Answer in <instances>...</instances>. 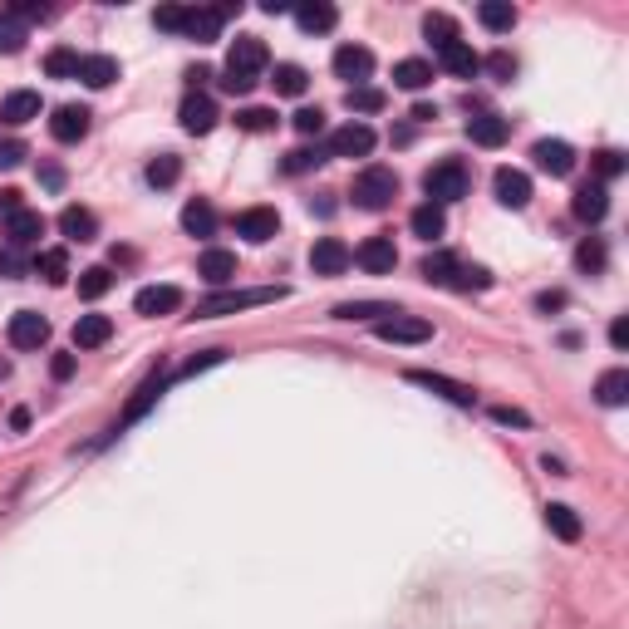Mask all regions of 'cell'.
Listing matches in <instances>:
<instances>
[{"instance_id":"obj_1","label":"cell","mask_w":629,"mask_h":629,"mask_svg":"<svg viewBox=\"0 0 629 629\" xmlns=\"http://www.w3.org/2000/svg\"><path fill=\"white\" fill-rule=\"evenodd\" d=\"M231 15H241V5H163V10L153 15V25H158V30H172V35H187V40H197V45H212Z\"/></svg>"},{"instance_id":"obj_2","label":"cell","mask_w":629,"mask_h":629,"mask_svg":"<svg viewBox=\"0 0 629 629\" xmlns=\"http://www.w3.org/2000/svg\"><path fill=\"white\" fill-rule=\"evenodd\" d=\"M418 276H423L428 286H448V290H492V271H487V266H467V261L448 256V251L423 256Z\"/></svg>"},{"instance_id":"obj_3","label":"cell","mask_w":629,"mask_h":629,"mask_svg":"<svg viewBox=\"0 0 629 629\" xmlns=\"http://www.w3.org/2000/svg\"><path fill=\"white\" fill-rule=\"evenodd\" d=\"M266 59L271 55H266V45H261L256 35H241L227 55V79H222V89H227V94H251V89L261 84Z\"/></svg>"},{"instance_id":"obj_4","label":"cell","mask_w":629,"mask_h":629,"mask_svg":"<svg viewBox=\"0 0 629 629\" xmlns=\"http://www.w3.org/2000/svg\"><path fill=\"white\" fill-rule=\"evenodd\" d=\"M423 192H428V202H438V207L462 202V197L472 192V172H467L462 158H443V163H433V168L423 172Z\"/></svg>"},{"instance_id":"obj_5","label":"cell","mask_w":629,"mask_h":629,"mask_svg":"<svg viewBox=\"0 0 629 629\" xmlns=\"http://www.w3.org/2000/svg\"><path fill=\"white\" fill-rule=\"evenodd\" d=\"M286 300V286H261V290H217L197 305V320H222V315H236V310H251V305H276Z\"/></svg>"},{"instance_id":"obj_6","label":"cell","mask_w":629,"mask_h":629,"mask_svg":"<svg viewBox=\"0 0 629 629\" xmlns=\"http://www.w3.org/2000/svg\"><path fill=\"white\" fill-rule=\"evenodd\" d=\"M349 197H354V207H364V212H384V207H394V197H399V172L374 163V168H364L354 177Z\"/></svg>"},{"instance_id":"obj_7","label":"cell","mask_w":629,"mask_h":629,"mask_svg":"<svg viewBox=\"0 0 629 629\" xmlns=\"http://www.w3.org/2000/svg\"><path fill=\"white\" fill-rule=\"evenodd\" d=\"M374 335L389 344H423L433 340V325L428 320H418V315H403V310H394V315H384L379 325H374Z\"/></svg>"},{"instance_id":"obj_8","label":"cell","mask_w":629,"mask_h":629,"mask_svg":"<svg viewBox=\"0 0 629 629\" xmlns=\"http://www.w3.org/2000/svg\"><path fill=\"white\" fill-rule=\"evenodd\" d=\"M408 384H418V389L448 399L453 408H477V394H472L467 384H458V379H443V374H428V369H408Z\"/></svg>"},{"instance_id":"obj_9","label":"cell","mask_w":629,"mask_h":629,"mask_svg":"<svg viewBox=\"0 0 629 629\" xmlns=\"http://www.w3.org/2000/svg\"><path fill=\"white\" fill-rule=\"evenodd\" d=\"M330 158H369L374 153V128L369 123H344L330 133Z\"/></svg>"},{"instance_id":"obj_10","label":"cell","mask_w":629,"mask_h":629,"mask_svg":"<svg viewBox=\"0 0 629 629\" xmlns=\"http://www.w3.org/2000/svg\"><path fill=\"white\" fill-rule=\"evenodd\" d=\"M349 261H354V251L344 246L340 236H320L310 246V271L315 276H340V271H349Z\"/></svg>"},{"instance_id":"obj_11","label":"cell","mask_w":629,"mask_h":629,"mask_svg":"<svg viewBox=\"0 0 629 629\" xmlns=\"http://www.w3.org/2000/svg\"><path fill=\"white\" fill-rule=\"evenodd\" d=\"M5 335H10V344H15V349H40V344L50 340V320H45L40 310H15Z\"/></svg>"},{"instance_id":"obj_12","label":"cell","mask_w":629,"mask_h":629,"mask_svg":"<svg viewBox=\"0 0 629 629\" xmlns=\"http://www.w3.org/2000/svg\"><path fill=\"white\" fill-rule=\"evenodd\" d=\"M354 261H359L369 276H389V271L399 266V246H394V236H369V241L354 251Z\"/></svg>"},{"instance_id":"obj_13","label":"cell","mask_w":629,"mask_h":629,"mask_svg":"<svg viewBox=\"0 0 629 629\" xmlns=\"http://www.w3.org/2000/svg\"><path fill=\"white\" fill-rule=\"evenodd\" d=\"M531 158H536V168L551 172V177H571L575 172V148L566 138H541V143L531 148Z\"/></svg>"},{"instance_id":"obj_14","label":"cell","mask_w":629,"mask_h":629,"mask_svg":"<svg viewBox=\"0 0 629 629\" xmlns=\"http://www.w3.org/2000/svg\"><path fill=\"white\" fill-rule=\"evenodd\" d=\"M492 192H497V202H502V207L521 212V207L531 202V177H526L521 168H497V177H492Z\"/></svg>"},{"instance_id":"obj_15","label":"cell","mask_w":629,"mask_h":629,"mask_svg":"<svg viewBox=\"0 0 629 629\" xmlns=\"http://www.w3.org/2000/svg\"><path fill=\"white\" fill-rule=\"evenodd\" d=\"M281 231V212L276 207H246L241 217H236V236H246V241H271Z\"/></svg>"},{"instance_id":"obj_16","label":"cell","mask_w":629,"mask_h":629,"mask_svg":"<svg viewBox=\"0 0 629 629\" xmlns=\"http://www.w3.org/2000/svg\"><path fill=\"white\" fill-rule=\"evenodd\" d=\"M89 123H94V114H89L84 104H64V109H55V118H50V133H55V143H79V138L89 133Z\"/></svg>"},{"instance_id":"obj_17","label":"cell","mask_w":629,"mask_h":629,"mask_svg":"<svg viewBox=\"0 0 629 629\" xmlns=\"http://www.w3.org/2000/svg\"><path fill=\"white\" fill-rule=\"evenodd\" d=\"M507 133H512V123L502 114H472L467 118V138H472L477 148H502Z\"/></svg>"},{"instance_id":"obj_18","label":"cell","mask_w":629,"mask_h":629,"mask_svg":"<svg viewBox=\"0 0 629 629\" xmlns=\"http://www.w3.org/2000/svg\"><path fill=\"white\" fill-rule=\"evenodd\" d=\"M182 128H187V133H197V138H202V133H212V128H217V104H212V99H207V94H187V99H182Z\"/></svg>"},{"instance_id":"obj_19","label":"cell","mask_w":629,"mask_h":629,"mask_svg":"<svg viewBox=\"0 0 629 629\" xmlns=\"http://www.w3.org/2000/svg\"><path fill=\"white\" fill-rule=\"evenodd\" d=\"M335 74H340V79H354V89H359V84L374 74V55H369L364 45H340V50H335Z\"/></svg>"},{"instance_id":"obj_20","label":"cell","mask_w":629,"mask_h":629,"mask_svg":"<svg viewBox=\"0 0 629 629\" xmlns=\"http://www.w3.org/2000/svg\"><path fill=\"white\" fill-rule=\"evenodd\" d=\"M335 20H340V10H335L330 0H305V5H295V25H300L305 35H325V30H335Z\"/></svg>"},{"instance_id":"obj_21","label":"cell","mask_w":629,"mask_h":629,"mask_svg":"<svg viewBox=\"0 0 629 629\" xmlns=\"http://www.w3.org/2000/svg\"><path fill=\"white\" fill-rule=\"evenodd\" d=\"M571 212L580 217V222H605V212H610V192L600 187V182H585L580 192H575V202H571Z\"/></svg>"},{"instance_id":"obj_22","label":"cell","mask_w":629,"mask_h":629,"mask_svg":"<svg viewBox=\"0 0 629 629\" xmlns=\"http://www.w3.org/2000/svg\"><path fill=\"white\" fill-rule=\"evenodd\" d=\"M182 305V290L177 286H143L133 295V310L138 315H172Z\"/></svg>"},{"instance_id":"obj_23","label":"cell","mask_w":629,"mask_h":629,"mask_svg":"<svg viewBox=\"0 0 629 629\" xmlns=\"http://www.w3.org/2000/svg\"><path fill=\"white\" fill-rule=\"evenodd\" d=\"M163 384H168V374H163V369H158V374H148V379H143V389L133 394V403H128V413H123V423H118L114 433H123L128 423H138V418H143V413H148V408L158 403V394H163Z\"/></svg>"},{"instance_id":"obj_24","label":"cell","mask_w":629,"mask_h":629,"mask_svg":"<svg viewBox=\"0 0 629 629\" xmlns=\"http://www.w3.org/2000/svg\"><path fill=\"white\" fill-rule=\"evenodd\" d=\"M40 236H45V217H40V212H30V207H25V212H15V217L5 222V241H10V246H35Z\"/></svg>"},{"instance_id":"obj_25","label":"cell","mask_w":629,"mask_h":629,"mask_svg":"<svg viewBox=\"0 0 629 629\" xmlns=\"http://www.w3.org/2000/svg\"><path fill=\"white\" fill-rule=\"evenodd\" d=\"M408 227H413V236H423V241H438V236L448 231V212H443L438 202H423V207H413Z\"/></svg>"},{"instance_id":"obj_26","label":"cell","mask_w":629,"mask_h":629,"mask_svg":"<svg viewBox=\"0 0 629 629\" xmlns=\"http://www.w3.org/2000/svg\"><path fill=\"white\" fill-rule=\"evenodd\" d=\"M109 335H114V320H109V315H79V320H74V344H79V349H99V344H109Z\"/></svg>"},{"instance_id":"obj_27","label":"cell","mask_w":629,"mask_h":629,"mask_svg":"<svg viewBox=\"0 0 629 629\" xmlns=\"http://www.w3.org/2000/svg\"><path fill=\"white\" fill-rule=\"evenodd\" d=\"M40 94L35 89H15V94H5V104H0V118L5 123H30V118H40Z\"/></svg>"},{"instance_id":"obj_28","label":"cell","mask_w":629,"mask_h":629,"mask_svg":"<svg viewBox=\"0 0 629 629\" xmlns=\"http://www.w3.org/2000/svg\"><path fill=\"white\" fill-rule=\"evenodd\" d=\"M59 231H64L69 241H94V236H99V217H94L89 207H64V212H59Z\"/></svg>"},{"instance_id":"obj_29","label":"cell","mask_w":629,"mask_h":629,"mask_svg":"<svg viewBox=\"0 0 629 629\" xmlns=\"http://www.w3.org/2000/svg\"><path fill=\"white\" fill-rule=\"evenodd\" d=\"M438 64H443L448 74H458V79H472V74L482 69V59L472 55V45H462V40L443 45V50H438Z\"/></svg>"},{"instance_id":"obj_30","label":"cell","mask_w":629,"mask_h":629,"mask_svg":"<svg viewBox=\"0 0 629 629\" xmlns=\"http://www.w3.org/2000/svg\"><path fill=\"white\" fill-rule=\"evenodd\" d=\"M197 276L212 281V286H227V281H236V256H231V251H202Z\"/></svg>"},{"instance_id":"obj_31","label":"cell","mask_w":629,"mask_h":629,"mask_svg":"<svg viewBox=\"0 0 629 629\" xmlns=\"http://www.w3.org/2000/svg\"><path fill=\"white\" fill-rule=\"evenodd\" d=\"M79 79L89 84V89H109L118 79V59H109V55H84L79 59Z\"/></svg>"},{"instance_id":"obj_32","label":"cell","mask_w":629,"mask_h":629,"mask_svg":"<svg viewBox=\"0 0 629 629\" xmlns=\"http://www.w3.org/2000/svg\"><path fill=\"white\" fill-rule=\"evenodd\" d=\"M182 227L192 231V236H212V231H217V207H212L207 197H192V202L182 207Z\"/></svg>"},{"instance_id":"obj_33","label":"cell","mask_w":629,"mask_h":629,"mask_svg":"<svg viewBox=\"0 0 629 629\" xmlns=\"http://www.w3.org/2000/svg\"><path fill=\"white\" fill-rule=\"evenodd\" d=\"M595 399L605 403V408L629 403V369H605V374H600V384H595Z\"/></svg>"},{"instance_id":"obj_34","label":"cell","mask_w":629,"mask_h":629,"mask_svg":"<svg viewBox=\"0 0 629 629\" xmlns=\"http://www.w3.org/2000/svg\"><path fill=\"white\" fill-rule=\"evenodd\" d=\"M477 20H482L492 35H507L516 25V5L512 0H482V5H477Z\"/></svg>"},{"instance_id":"obj_35","label":"cell","mask_w":629,"mask_h":629,"mask_svg":"<svg viewBox=\"0 0 629 629\" xmlns=\"http://www.w3.org/2000/svg\"><path fill=\"white\" fill-rule=\"evenodd\" d=\"M394 84H399V89H413V94L428 89V84H433V64H428V59H399V64H394Z\"/></svg>"},{"instance_id":"obj_36","label":"cell","mask_w":629,"mask_h":629,"mask_svg":"<svg viewBox=\"0 0 629 629\" xmlns=\"http://www.w3.org/2000/svg\"><path fill=\"white\" fill-rule=\"evenodd\" d=\"M546 526H551L561 541H580V516H575V507H566V502H551V507H546Z\"/></svg>"},{"instance_id":"obj_37","label":"cell","mask_w":629,"mask_h":629,"mask_svg":"<svg viewBox=\"0 0 629 629\" xmlns=\"http://www.w3.org/2000/svg\"><path fill=\"white\" fill-rule=\"evenodd\" d=\"M276 94H286V99H300L305 89H310V74L300 69V64H276Z\"/></svg>"},{"instance_id":"obj_38","label":"cell","mask_w":629,"mask_h":629,"mask_svg":"<svg viewBox=\"0 0 629 629\" xmlns=\"http://www.w3.org/2000/svg\"><path fill=\"white\" fill-rule=\"evenodd\" d=\"M575 266H580L585 276H600V271H605V241H600V236H585V241L575 246Z\"/></svg>"},{"instance_id":"obj_39","label":"cell","mask_w":629,"mask_h":629,"mask_svg":"<svg viewBox=\"0 0 629 629\" xmlns=\"http://www.w3.org/2000/svg\"><path fill=\"white\" fill-rule=\"evenodd\" d=\"M423 35L433 40V50H443V45L458 40V20L453 15H423Z\"/></svg>"},{"instance_id":"obj_40","label":"cell","mask_w":629,"mask_h":629,"mask_svg":"<svg viewBox=\"0 0 629 629\" xmlns=\"http://www.w3.org/2000/svg\"><path fill=\"white\" fill-rule=\"evenodd\" d=\"M109 286H114L109 266H89V271H79V295H84V300H99V295H109Z\"/></svg>"},{"instance_id":"obj_41","label":"cell","mask_w":629,"mask_h":629,"mask_svg":"<svg viewBox=\"0 0 629 629\" xmlns=\"http://www.w3.org/2000/svg\"><path fill=\"white\" fill-rule=\"evenodd\" d=\"M35 271H40L50 286H64V281H69V256H64V251H40Z\"/></svg>"},{"instance_id":"obj_42","label":"cell","mask_w":629,"mask_h":629,"mask_svg":"<svg viewBox=\"0 0 629 629\" xmlns=\"http://www.w3.org/2000/svg\"><path fill=\"white\" fill-rule=\"evenodd\" d=\"M320 163H330V153H325V148H295V153H286V163H281V168H286L290 177H300V172L320 168Z\"/></svg>"},{"instance_id":"obj_43","label":"cell","mask_w":629,"mask_h":629,"mask_svg":"<svg viewBox=\"0 0 629 629\" xmlns=\"http://www.w3.org/2000/svg\"><path fill=\"white\" fill-rule=\"evenodd\" d=\"M276 123H281L276 109H241L236 114V128H246V133H276Z\"/></svg>"},{"instance_id":"obj_44","label":"cell","mask_w":629,"mask_h":629,"mask_svg":"<svg viewBox=\"0 0 629 629\" xmlns=\"http://www.w3.org/2000/svg\"><path fill=\"white\" fill-rule=\"evenodd\" d=\"M79 59L74 50H50L45 55V69H50V79H79Z\"/></svg>"},{"instance_id":"obj_45","label":"cell","mask_w":629,"mask_h":629,"mask_svg":"<svg viewBox=\"0 0 629 629\" xmlns=\"http://www.w3.org/2000/svg\"><path fill=\"white\" fill-rule=\"evenodd\" d=\"M177 177H182V158H172V153H163V158L148 163V182H153V187H172Z\"/></svg>"},{"instance_id":"obj_46","label":"cell","mask_w":629,"mask_h":629,"mask_svg":"<svg viewBox=\"0 0 629 629\" xmlns=\"http://www.w3.org/2000/svg\"><path fill=\"white\" fill-rule=\"evenodd\" d=\"M344 104H349L354 114H379V109H384V94H379V89H369V84H359V89H349V94H344Z\"/></svg>"},{"instance_id":"obj_47","label":"cell","mask_w":629,"mask_h":629,"mask_svg":"<svg viewBox=\"0 0 629 629\" xmlns=\"http://www.w3.org/2000/svg\"><path fill=\"white\" fill-rule=\"evenodd\" d=\"M384 320V315H394V305H369V300H359V305H335V320Z\"/></svg>"},{"instance_id":"obj_48","label":"cell","mask_w":629,"mask_h":629,"mask_svg":"<svg viewBox=\"0 0 629 629\" xmlns=\"http://www.w3.org/2000/svg\"><path fill=\"white\" fill-rule=\"evenodd\" d=\"M20 50H25V25L5 15L0 20V55H20Z\"/></svg>"},{"instance_id":"obj_49","label":"cell","mask_w":629,"mask_h":629,"mask_svg":"<svg viewBox=\"0 0 629 629\" xmlns=\"http://www.w3.org/2000/svg\"><path fill=\"white\" fill-rule=\"evenodd\" d=\"M629 163H625V153H615V148H605V153H595V177H600V187L610 182V177H620Z\"/></svg>"},{"instance_id":"obj_50","label":"cell","mask_w":629,"mask_h":629,"mask_svg":"<svg viewBox=\"0 0 629 629\" xmlns=\"http://www.w3.org/2000/svg\"><path fill=\"white\" fill-rule=\"evenodd\" d=\"M290 123H295V133H305V138H320V133H325V109H300Z\"/></svg>"},{"instance_id":"obj_51","label":"cell","mask_w":629,"mask_h":629,"mask_svg":"<svg viewBox=\"0 0 629 629\" xmlns=\"http://www.w3.org/2000/svg\"><path fill=\"white\" fill-rule=\"evenodd\" d=\"M487 74H492V79H502V84H507V79H512V74H516V59L507 55V50H497V55L487 59Z\"/></svg>"},{"instance_id":"obj_52","label":"cell","mask_w":629,"mask_h":629,"mask_svg":"<svg viewBox=\"0 0 629 629\" xmlns=\"http://www.w3.org/2000/svg\"><path fill=\"white\" fill-rule=\"evenodd\" d=\"M25 158V143H15V138H0V168H15Z\"/></svg>"},{"instance_id":"obj_53","label":"cell","mask_w":629,"mask_h":629,"mask_svg":"<svg viewBox=\"0 0 629 629\" xmlns=\"http://www.w3.org/2000/svg\"><path fill=\"white\" fill-rule=\"evenodd\" d=\"M492 418H497V423H512V428H526V423H531L521 408H507V403H497V408H492Z\"/></svg>"},{"instance_id":"obj_54","label":"cell","mask_w":629,"mask_h":629,"mask_svg":"<svg viewBox=\"0 0 629 629\" xmlns=\"http://www.w3.org/2000/svg\"><path fill=\"white\" fill-rule=\"evenodd\" d=\"M15 212H25V202H20V192H15V187H5V192H0V217L10 222Z\"/></svg>"},{"instance_id":"obj_55","label":"cell","mask_w":629,"mask_h":629,"mask_svg":"<svg viewBox=\"0 0 629 629\" xmlns=\"http://www.w3.org/2000/svg\"><path fill=\"white\" fill-rule=\"evenodd\" d=\"M561 305H566V295H561V290H541V295H536V310H546V315H551V310H561Z\"/></svg>"},{"instance_id":"obj_56","label":"cell","mask_w":629,"mask_h":629,"mask_svg":"<svg viewBox=\"0 0 629 629\" xmlns=\"http://www.w3.org/2000/svg\"><path fill=\"white\" fill-rule=\"evenodd\" d=\"M15 15H20V20H50L55 10H50V5H15Z\"/></svg>"},{"instance_id":"obj_57","label":"cell","mask_w":629,"mask_h":629,"mask_svg":"<svg viewBox=\"0 0 629 629\" xmlns=\"http://www.w3.org/2000/svg\"><path fill=\"white\" fill-rule=\"evenodd\" d=\"M610 344H615V349H625V344H629V320H625V315L610 325Z\"/></svg>"},{"instance_id":"obj_58","label":"cell","mask_w":629,"mask_h":629,"mask_svg":"<svg viewBox=\"0 0 629 629\" xmlns=\"http://www.w3.org/2000/svg\"><path fill=\"white\" fill-rule=\"evenodd\" d=\"M50 374H55V379H69V374H74V354H55Z\"/></svg>"},{"instance_id":"obj_59","label":"cell","mask_w":629,"mask_h":629,"mask_svg":"<svg viewBox=\"0 0 629 629\" xmlns=\"http://www.w3.org/2000/svg\"><path fill=\"white\" fill-rule=\"evenodd\" d=\"M413 123H433V118H438V109H433V104H413Z\"/></svg>"},{"instance_id":"obj_60","label":"cell","mask_w":629,"mask_h":629,"mask_svg":"<svg viewBox=\"0 0 629 629\" xmlns=\"http://www.w3.org/2000/svg\"><path fill=\"white\" fill-rule=\"evenodd\" d=\"M541 467H546V472H551V477H566V462H561V458H551V453H546V458H541Z\"/></svg>"},{"instance_id":"obj_61","label":"cell","mask_w":629,"mask_h":629,"mask_svg":"<svg viewBox=\"0 0 629 629\" xmlns=\"http://www.w3.org/2000/svg\"><path fill=\"white\" fill-rule=\"evenodd\" d=\"M187 79H192V89H202V84H207V79H212V69H202V64H197V69H192V74H187Z\"/></svg>"},{"instance_id":"obj_62","label":"cell","mask_w":629,"mask_h":629,"mask_svg":"<svg viewBox=\"0 0 629 629\" xmlns=\"http://www.w3.org/2000/svg\"><path fill=\"white\" fill-rule=\"evenodd\" d=\"M40 177H45V187H64V172H59V168H45Z\"/></svg>"},{"instance_id":"obj_63","label":"cell","mask_w":629,"mask_h":629,"mask_svg":"<svg viewBox=\"0 0 629 629\" xmlns=\"http://www.w3.org/2000/svg\"><path fill=\"white\" fill-rule=\"evenodd\" d=\"M5 379H10V364H5V359H0V384H5Z\"/></svg>"}]
</instances>
